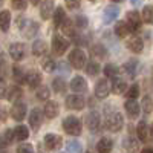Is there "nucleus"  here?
<instances>
[{
	"label": "nucleus",
	"instance_id": "nucleus-1",
	"mask_svg": "<svg viewBox=\"0 0 153 153\" xmlns=\"http://www.w3.org/2000/svg\"><path fill=\"white\" fill-rule=\"evenodd\" d=\"M63 130H65L68 135H72V136H78L83 130V124L81 121L71 115V117H66L65 121H63Z\"/></svg>",
	"mask_w": 153,
	"mask_h": 153
},
{
	"label": "nucleus",
	"instance_id": "nucleus-2",
	"mask_svg": "<svg viewBox=\"0 0 153 153\" xmlns=\"http://www.w3.org/2000/svg\"><path fill=\"white\" fill-rule=\"evenodd\" d=\"M124 126V118L121 113H112L106 120V127L110 132H120Z\"/></svg>",
	"mask_w": 153,
	"mask_h": 153
},
{
	"label": "nucleus",
	"instance_id": "nucleus-3",
	"mask_svg": "<svg viewBox=\"0 0 153 153\" xmlns=\"http://www.w3.org/2000/svg\"><path fill=\"white\" fill-rule=\"evenodd\" d=\"M69 63L75 69H83L86 66V54L81 49H74L69 54Z\"/></svg>",
	"mask_w": 153,
	"mask_h": 153
},
{
	"label": "nucleus",
	"instance_id": "nucleus-4",
	"mask_svg": "<svg viewBox=\"0 0 153 153\" xmlns=\"http://www.w3.org/2000/svg\"><path fill=\"white\" fill-rule=\"evenodd\" d=\"M69 40H66L63 35H54V38H52V49H54V52L55 54H58V55H63L66 52V51L69 49Z\"/></svg>",
	"mask_w": 153,
	"mask_h": 153
},
{
	"label": "nucleus",
	"instance_id": "nucleus-5",
	"mask_svg": "<svg viewBox=\"0 0 153 153\" xmlns=\"http://www.w3.org/2000/svg\"><path fill=\"white\" fill-rule=\"evenodd\" d=\"M9 55L14 61H20L26 55V46L23 43H12L9 46Z\"/></svg>",
	"mask_w": 153,
	"mask_h": 153
},
{
	"label": "nucleus",
	"instance_id": "nucleus-6",
	"mask_svg": "<svg viewBox=\"0 0 153 153\" xmlns=\"http://www.w3.org/2000/svg\"><path fill=\"white\" fill-rule=\"evenodd\" d=\"M86 124H87V129L92 130V132H98L100 130V126H101V117L97 110H92L87 113L86 117Z\"/></svg>",
	"mask_w": 153,
	"mask_h": 153
},
{
	"label": "nucleus",
	"instance_id": "nucleus-7",
	"mask_svg": "<svg viewBox=\"0 0 153 153\" xmlns=\"http://www.w3.org/2000/svg\"><path fill=\"white\" fill-rule=\"evenodd\" d=\"M66 106H68V109H71V110H81V109H84V106H86V101H84V97H81V95H69L68 98H66Z\"/></svg>",
	"mask_w": 153,
	"mask_h": 153
},
{
	"label": "nucleus",
	"instance_id": "nucleus-8",
	"mask_svg": "<svg viewBox=\"0 0 153 153\" xmlns=\"http://www.w3.org/2000/svg\"><path fill=\"white\" fill-rule=\"evenodd\" d=\"M127 26H129L130 31H138L141 29V23H143V19L139 16V12L136 11H129L127 12Z\"/></svg>",
	"mask_w": 153,
	"mask_h": 153
},
{
	"label": "nucleus",
	"instance_id": "nucleus-9",
	"mask_svg": "<svg viewBox=\"0 0 153 153\" xmlns=\"http://www.w3.org/2000/svg\"><path fill=\"white\" fill-rule=\"evenodd\" d=\"M23 83L26 84L29 89H35V87L40 86V83H42V74L35 72V71H31L29 74L25 75V81Z\"/></svg>",
	"mask_w": 153,
	"mask_h": 153
},
{
	"label": "nucleus",
	"instance_id": "nucleus-10",
	"mask_svg": "<svg viewBox=\"0 0 153 153\" xmlns=\"http://www.w3.org/2000/svg\"><path fill=\"white\" fill-rule=\"evenodd\" d=\"M11 117L16 121H22L25 117H26V104L22 103V101L14 103V106H12V109H11Z\"/></svg>",
	"mask_w": 153,
	"mask_h": 153
},
{
	"label": "nucleus",
	"instance_id": "nucleus-11",
	"mask_svg": "<svg viewBox=\"0 0 153 153\" xmlns=\"http://www.w3.org/2000/svg\"><path fill=\"white\" fill-rule=\"evenodd\" d=\"M127 48H129L132 52L135 54H141L143 52V49H144V43H143V38L141 37H129L127 38Z\"/></svg>",
	"mask_w": 153,
	"mask_h": 153
},
{
	"label": "nucleus",
	"instance_id": "nucleus-12",
	"mask_svg": "<svg viewBox=\"0 0 153 153\" xmlns=\"http://www.w3.org/2000/svg\"><path fill=\"white\" fill-rule=\"evenodd\" d=\"M110 92V84L106 78H101L100 81H97V86H95V95L97 98H106Z\"/></svg>",
	"mask_w": 153,
	"mask_h": 153
},
{
	"label": "nucleus",
	"instance_id": "nucleus-13",
	"mask_svg": "<svg viewBox=\"0 0 153 153\" xmlns=\"http://www.w3.org/2000/svg\"><path fill=\"white\" fill-rule=\"evenodd\" d=\"M61 144H63V139H61V136L57 135V133H48V135L45 136V146H46L49 150H55V149H58Z\"/></svg>",
	"mask_w": 153,
	"mask_h": 153
},
{
	"label": "nucleus",
	"instance_id": "nucleus-14",
	"mask_svg": "<svg viewBox=\"0 0 153 153\" xmlns=\"http://www.w3.org/2000/svg\"><path fill=\"white\" fill-rule=\"evenodd\" d=\"M43 112H45L46 118L54 120V118L58 117V113H60V106H58V103H55V101H48L45 109H43Z\"/></svg>",
	"mask_w": 153,
	"mask_h": 153
},
{
	"label": "nucleus",
	"instance_id": "nucleus-15",
	"mask_svg": "<svg viewBox=\"0 0 153 153\" xmlns=\"http://www.w3.org/2000/svg\"><path fill=\"white\" fill-rule=\"evenodd\" d=\"M69 87L75 94H81V92L87 91V83H86V80L83 78V76H75V78H72Z\"/></svg>",
	"mask_w": 153,
	"mask_h": 153
},
{
	"label": "nucleus",
	"instance_id": "nucleus-16",
	"mask_svg": "<svg viewBox=\"0 0 153 153\" xmlns=\"http://www.w3.org/2000/svg\"><path fill=\"white\" fill-rule=\"evenodd\" d=\"M118 14H120V8H118V6H113V5H109V6L104 9V12H103V20H104V23H112L115 19L118 17Z\"/></svg>",
	"mask_w": 153,
	"mask_h": 153
},
{
	"label": "nucleus",
	"instance_id": "nucleus-17",
	"mask_svg": "<svg viewBox=\"0 0 153 153\" xmlns=\"http://www.w3.org/2000/svg\"><path fill=\"white\" fill-rule=\"evenodd\" d=\"M29 124L34 130H38L42 126V110L40 109H32L29 113Z\"/></svg>",
	"mask_w": 153,
	"mask_h": 153
},
{
	"label": "nucleus",
	"instance_id": "nucleus-18",
	"mask_svg": "<svg viewBox=\"0 0 153 153\" xmlns=\"http://www.w3.org/2000/svg\"><path fill=\"white\" fill-rule=\"evenodd\" d=\"M136 133H138L139 141H143V143H147V141H149V138H150V130H149V126H147L146 121H141V123L138 124Z\"/></svg>",
	"mask_w": 153,
	"mask_h": 153
},
{
	"label": "nucleus",
	"instance_id": "nucleus-19",
	"mask_svg": "<svg viewBox=\"0 0 153 153\" xmlns=\"http://www.w3.org/2000/svg\"><path fill=\"white\" fill-rule=\"evenodd\" d=\"M126 87H127V84H126V81H124L123 78H120L118 75H117V76H113L112 84H110V89H112V92H113V94H117V95L123 94V92L126 91Z\"/></svg>",
	"mask_w": 153,
	"mask_h": 153
},
{
	"label": "nucleus",
	"instance_id": "nucleus-20",
	"mask_svg": "<svg viewBox=\"0 0 153 153\" xmlns=\"http://www.w3.org/2000/svg\"><path fill=\"white\" fill-rule=\"evenodd\" d=\"M124 107H126V112L129 113V117H132V118H136L139 115V110H141L139 104L136 103V100H127Z\"/></svg>",
	"mask_w": 153,
	"mask_h": 153
},
{
	"label": "nucleus",
	"instance_id": "nucleus-21",
	"mask_svg": "<svg viewBox=\"0 0 153 153\" xmlns=\"http://www.w3.org/2000/svg\"><path fill=\"white\" fill-rule=\"evenodd\" d=\"M52 11H54V0H43L42 8H40L42 19H43V20L51 19V14H52Z\"/></svg>",
	"mask_w": 153,
	"mask_h": 153
},
{
	"label": "nucleus",
	"instance_id": "nucleus-22",
	"mask_svg": "<svg viewBox=\"0 0 153 153\" xmlns=\"http://www.w3.org/2000/svg\"><path fill=\"white\" fill-rule=\"evenodd\" d=\"M113 147V143L110 141L109 138H101L100 141L97 143V152L98 153H110Z\"/></svg>",
	"mask_w": 153,
	"mask_h": 153
},
{
	"label": "nucleus",
	"instance_id": "nucleus-23",
	"mask_svg": "<svg viewBox=\"0 0 153 153\" xmlns=\"http://www.w3.org/2000/svg\"><path fill=\"white\" fill-rule=\"evenodd\" d=\"M46 52H48V45H46V42H43V40H35L34 45H32V54L37 55V57H42V55H45Z\"/></svg>",
	"mask_w": 153,
	"mask_h": 153
},
{
	"label": "nucleus",
	"instance_id": "nucleus-24",
	"mask_svg": "<svg viewBox=\"0 0 153 153\" xmlns=\"http://www.w3.org/2000/svg\"><path fill=\"white\" fill-rule=\"evenodd\" d=\"M12 132H14V138L17 141H25V139L29 138V129L26 126H17Z\"/></svg>",
	"mask_w": 153,
	"mask_h": 153
},
{
	"label": "nucleus",
	"instance_id": "nucleus-25",
	"mask_svg": "<svg viewBox=\"0 0 153 153\" xmlns=\"http://www.w3.org/2000/svg\"><path fill=\"white\" fill-rule=\"evenodd\" d=\"M9 25H11V12L3 9L0 12V29L3 32H6L9 29Z\"/></svg>",
	"mask_w": 153,
	"mask_h": 153
},
{
	"label": "nucleus",
	"instance_id": "nucleus-26",
	"mask_svg": "<svg viewBox=\"0 0 153 153\" xmlns=\"http://www.w3.org/2000/svg\"><path fill=\"white\" fill-rule=\"evenodd\" d=\"M130 32L132 31L129 29V26H127L126 22H118L117 25H115V34H117L120 38H126Z\"/></svg>",
	"mask_w": 153,
	"mask_h": 153
},
{
	"label": "nucleus",
	"instance_id": "nucleus-27",
	"mask_svg": "<svg viewBox=\"0 0 153 153\" xmlns=\"http://www.w3.org/2000/svg\"><path fill=\"white\" fill-rule=\"evenodd\" d=\"M91 55L94 58H100L101 60V58H104L107 55V51H106V48L103 45H94L91 48Z\"/></svg>",
	"mask_w": 153,
	"mask_h": 153
},
{
	"label": "nucleus",
	"instance_id": "nucleus-28",
	"mask_svg": "<svg viewBox=\"0 0 153 153\" xmlns=\"http://www.w3.org/2000/svg\"><path fill=\"white\" fill-rule=\"evenodd\" d=\"M66 19V12L65 9H63V6H58L54 12V25H55V28H60L61 26V23L65 22Z\"/></svg>",
	"mask_w": 153,
	"mask_h": 153
},
{
	"label": "nucleus",
	"instance_id": "nucleus-29",
	"mask_svg": "<svg viewBox=\"0 0 153 153\" xmlns=\"http://www.w3.org/2000/svg\"><path fill=\"white\" fill-rule=\"evenodd\" d=\"M23 32H25V37H26V38H32V37H35L37 32H38V25H37L35 22H29L26 26H25Z\"/></svg>",
	"mask_w": 153,
	"mask_h": 153
},
{
	"label": "nucleus",
	"instance_id": "nucleus-30",
	"mask_svg": "<svg viewBox=\"0 0 153 153\" xmlns=\"http://www.w3.org/2000/svg\"><path fill=\"white\" fill-rule=\"evenodd\" d=\"M22 89L19 87V86H12V87H9L8 89V92H6V100H9V101H16V100H19V98H22Z\"/></svg>",
	"mask_w": 153,
	"mask_h": 153
},
{
	"label": "nucleus",
	"instance_id": "nucleus-31",
	"mask_svg": "<svg viewBox=\"0 0 153 153\" xmlns=\"http://www.w3.org/2000/svg\"><path fill=\"white\" fill-rule=\"evenodd\" d=\"M60 28H63V34L65 35H68V37H72L74 40H75V31H74V25H72V22L71 20H68V19H65V22L61 23V26Z\"/></svg>",
	"mask_w": 153,
	"mask_h": 153
},
{
	"label": "nucleus",
	"instance_id": "nucleus-32",
	"mask_svg": "<svg viewBox=\"0 0 153 153\" xmlns=\"http://www.w3.org/2000/svg\"><path fill=\"white\" fill-rule=\"evenodd\" d=\"M141 19H143L146 23L153 25V5H146V6H144Z\"/></svg>",
	"mask_w": 153,
	"mask_h": 153
},
{
	"label": "nucleus",
	"instance_id": "nucleus-33",
	"mask_svg": "<svg viewBox=\"0 0 153 153\" xmlns=\"http://www.w3.org/2000/svg\"><path fill=\"white\" fill-rule=\"evenodd\" d=\"M42 65H43V69L46 72H54L57 69V61L52 58V57H46L43 61H42Z\"/></svg>",
	"mask_w": 153,
	"mask_h": 153
},
{
	"label": "nucleus",
	"instance_id": "nucleus-34",
	"mask_svg": "<svg viewBox=\"0 0 153 153\" xmlns=\"http://www.w3.org/2000/svg\"><path fill=\"white\" fill-rule=\"evenodd\" d=\"M136 68H138V61H136V60H129V61H127L126 65L123 66L124 72H126V74H129L130 76H135Z\"/></svg>",
	"mask_w": 153,
	"mask_h": 153
},
{
	"label": "nucleus",
	"instance_id": "nucleus-35",
	"mask_svg": "<svg viewBox=\"0 0 153 153\" xmlns=\"http://www.w3.org/2000/svg\"><path fill=\"white\" fill-rule=\"evenodd\" d=\"M14 139V132L12 130H6L3 135H2V138H0V149H3L5 146H8V144H11V141Z\"/></svg>",
	"mask_w": 153,
	"mask_h": 153
},
{
	"label": "nucleus",
	"instance_id": "nucleus-36",
	"mask_svg": "<svg viewBox=\"0 0 153 153\" xmlns=\"http://www.w3.org/2000/svg\"><path fill=\"white\" fill-rule=\"evenodd\" d=\"M52 89H54V92H57V94H63V92L66 91L65 80H63V78H55L52 81Z\"/></svg>",
	"mask_w": 153,
	"mask_h": 153
},
{
	"label": "nucleus",
	"instance_id": "nucleus-37",
	"mask_svg": "<svg viewBox=\"0 0 153 153\" xmlns=\"http://www.w3.org/2000/svg\"><path fill=\"white\" fill-rule=\"evenodd\" d=\"M25 75H26V74L23 72L22 68H19V66H14V68H12V78H14L17 83L22 84V83L25 81Z\"/></svg>",
	"mask_w": 153,
	"mask_h": 153
},
{
	"label": "nucleus",
	"instance_id": "nucleus-38",
	"mask_svg": "<svg viewBox=\"0 0 153 153\" xmlns=\"http://www.w3.org/2000/svg\"><path fill=\"white\" fill-rule=\"evenodd\" d=\"M68 153H81V144L75 139H71L68 141Z\"/></svg>",
	"mask_w": 153,
	"mask_h": 153
},
{
	"label": "nucleus",
	"instance_id": "nucleus-39",
	"mask_svg": "<svg viewBox=\"0 0 153 153\" xmlns=\"http://www.w3.org/2000/svg\"><path fill=\"white\" fill-rule=\"evenodd\" d=\"M86 74H89V75H97V74H100V65L97 61H89L87 63V66H86Z\"/></svg>",
	"mask_w": 153,
	"mask_h": 153
},
{
	"label": "nucleus",
	"instance_id": "nucleus-40",
	"mask_svg": "<svg viewBox=\"0 0 153 153\" xmlns=\"http://www.w3.org/2000/svg\"><path fill=\"white\" fill-rule=\"evenodd\" d=\"M49 98V87L48 86H40L37 91V100L40 101H46Z\"/></svg>",
	"mask_w": 153,
	"mask_h": 153
},
{
	"label": "nucleus",
	"instance_id": "nucleus-41",
	"mask_svg": "<svg viewBox=\"0 0 153 153\" xmlns=\"http://www.w3.org/2000/svg\"><path fill=\"white\" fill-rule=\"evenodd\" d=\"M141 106H143V110H144L146 113H150V112L153 110V100H152L149 95H146V97L143 98Z\"/></svg>",
	"mask_w": 153,
	"mask_h": 153
},
{
	"label": "nucleus",
	"instance_id": "nucleus-42",
	"mask_svg": "<svg viewBox=\"0 0 153 153\" xmlns=\"http://www.w3.org/2000/svg\"><path fill=\"white\" fill-rule=\"evenodd\" d=\"M139 97V86L138 84H132L130 89L127 91V98L129 100H136Z\"/></svg>",
	"mask_w": 153,
	"mask_h": 153
},
{
	"label": "nucleus",
	"instance_id": "nucleus-43",
	"mask_svg": "<svg viewBox=\"0 0 153 153\" xmlns=\"http://www.w3.org/2000/svg\"><path fill=\"white\" fill-rule=\"evenodd\" d=\"M118 68L115 66V65H107L106 68H104V74H106V76H109V78H113V76H117L118 75Z\"/></svg>",
	"mask_w": 153,
	"mask_h": 153
},
{
	"label": "nucleus",
	"instance_id": "nucleus-44",
	"mask_svg": "<svg viewBox=\"0 0 153 153\" xmlns=\"http://www.w3.org/2000/svg\"><path fill=\"white\" fill-rule=\"evenodd\" d=\"M87 25H89V22H87V19L84 16H76L75 17V25H74V26H76V28H86Z\"/></svg>",
	"mask_w": 153,
	"mask_h": 153
},
{
	"label": "nucleus",
	"instance_id": "nucleus-45",
	"mask_svg": "<svg viewBox=\"0 0 153 153\" xmlns=\"http://www.w3.org/2000/svg\"><path fill=\"white\" fill-rule=\"evenodd\" d=\"M11 2H12V6L19 11H22L28 6V0H11Z\"/></svg>",
	"mask_w": 153,
	"mask_h": 153
},
{
	"label": "nucleus",
	"instance_id": "nucleus-46",
	"mask_svg": "<svg viewBox=\"0 0 153 153\" xmlns=\"http://www.w3.org/2000/svg\"><path fill=\"white\" fill-rule=\"evenodd\" d=\"M6 92H8V84L5 78H0V98H6Z\"/></svg>",
	"mask_w": 153,
	"mask_h": 153
},
{
	"label": "nucleus",
	"instance_id": "nucleus-47",
	"mask_svg": "<svg viewBox=\"0 0 153 153\" xmlns=\"http://www.w3.org/2000/svg\"><path fill=\"white\" fill-rule=\"evenodd\" d=\"M17 153H34V149L31 144H22L17 149Z\"/></svg>",
	"mask_w": 153,
	"mask_h": 153
},
{
	"label": "nucleus",
	"instance_id": "nucleus-48",
	"mask_svg": "<svg viewBox=\"0 0 153 153\" xmlns=\"http://www.w3.org/2000/svg\"><path fill=\"white\" fill-rule=\"evenodd\" d=\"M80 2H81V0H66V6L69 9H76L80 6Z\"/></svg>",
	"mask_w": 153,
	"mask_h": 153
},
{
	"label": "nucleus",
	"instance_id": "nucleus-49",
	"mask_svg": "<svg viewBox=\"0 0 153 153\" xmlns=\"http://www.w3.org/2000/svg\"><path fill=\"white\" fill-rule=\"evenodd\" d=\"M135 146L136 144L132 141V139H126V141H124V147L126 149H135Z\"/></svg>",
	"mask_w": 153,
	"mask_h": 153
},
{
	"label": "nucleus",
	"instance_id": "nucleus-50",
	"mask_svg": "<svg viewBox=\"0 0 153 153\" xmlns=\"http://www.w3.org/2000/svg\"><path fill=\"white\" fill-rule=\"evenodd\" d=\"M141 153H153V147H146V149H143Z\"/></svg>",
	"mask_w": 153,
	"mask_h": 153
},
{
	"label": "nucleus",
	"instance_id": "nucleus-51",
	"mask_svg": "<svg viewBox=\"0 0 153 153\" xmlns=\"http://www.w3.org/2000/svg\"><path fill=\"white\" fill-rule=\"evenodd\" d=\"M130 2H132V5H138L139 2H141V0H130Z\"/></svg>",
	"mask_w": 153,
	"mask_h": 153
},
{
	"label": "nucleus",
	"instance_id": "nucleus-52",
	"mask_svg": "<svg viewBox=\"0 0 153 153\" xmlns=\"http://www.w3.org/2000/svg\"><path fill=\"white\" fill-rule=\"evenodd\" d=\"M32 2V5H38V2H40V0H31Z\"/></svg>",
	"mask_w": 153,
	"mask_h": 153
},
{
	"label": "nucleus",
	"instance_id": "nucleus-53",
	"mask_svg": "<svg viewBox=\"0 0 153 153\" xmlns=\"http://www.w3.org/2000/svg\"><path fill=\"white\" fill-rule=\"evenodd\" d=\"M150 136L153 138V124H152V127H150Z\"/></svg>",
	"mask_w": 153,
	"mask_h": 153
},
{
	"label": "nucleus",
	"instance_id": "nucleus-54",
	"mask_svg": "<svg viewBox=\"0 0 153 153\" xmlns=\"http://www.w3.org/2000/svg\"><path fill=\"white\" fill-rule=\"evenodd\" d=\"M112 2H115V3H120V2H123V0H112Z\"/></svg>",
	"mask_w": 153,
	"mask_h": 153
},
{
	"label": "nucleus",
	"instance_id": "nucleus-55",
	"mask_svg": "<svg viewBox=\"0 0 153 153\" xmlns=\"http://www.w3.org/2000/svg\"><path fill=\"white\" fill-rule=\"evenodd\" d=\"M86 153H92V152H86Z\"/></svg>",
	"mask_w": 153,
	"mask_h": 153
}]
</instances>
